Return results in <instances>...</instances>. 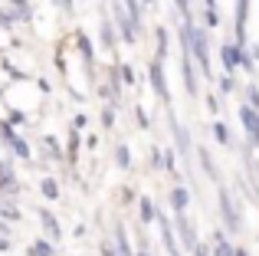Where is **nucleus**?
I'll return each instance as SVG.
<instances>
[{"label": "nucleus", "mask_w": 259, "mask_h": 256, "mask_svg": "<svg viewBox=\"0 0 259 256\" xmlns=\"http://www.w3.org/2000/svg\"><path fill=\"white\" fill-rule=\"evenodd\" d=\"M0 135H4V141L13 148V154H20V158H30V145H26V141L20 138L17 132H13L10 122H0Z\"/></svg>", "instance_id": "nucleus-1"}, {"label": "nucleus", "mask_w": 259, "mask_h": 256, "mask_svg": "<svg viewBox=\"0 0 259 256\" xmlns=\"http://www.w3.org/2000/svg\"><path fill=\"white\" fill-rule=\"evenodd\" d=\"M240 118H243V125H246L249 138L259 141V109H253V105H243V109H240Z\"/></svg>", "instance_id": "nucleus-2"}, {"label": "nucleus", "mask_w": 259, "mask_h": 256, "mask_svg": "<svg viewBox=\"0 0 259 256\" xmlns=\"http://www.w3.org/2000/svg\"><path fill=\"white\" fill-rule=\"evenodd\" d=\"M39 220H43V227H46V233H50L53 240H59L63 237V230H59V224H56V217H53L50 210H39Z\"/></svg>", "instance_id": "nucleus-3"}, {"label": "nucleus", "mask_w": 259, "mask_h": 256, "mask_svg": "<svg viewBox=\"0 0 259 256\" xmlns=\"http://www.w3.org/2000/svg\"><path fill=\"white\" fill-rule=\"evenodd\" d=\"M151 82L158 89L161 99H167V86H164V72H161V63H151Z\"/></svg>", "instance_id": "nucleus-4"}, {"label": "nucleus", "mask_w": 259, "mask_h": 256, "mask_svg": "<svg viewBox=\"0 0 259 256\" xmlns=\"http://www.w3.org/2000/svg\"><path fill=\"white\" fill-rule=\"evenodd\" d=\"M30 256H53V243L50 240H36V243H30Z\"/></svg>", "instance_id": "nucleus-5"}, {"label": "nucleus", "mask_w": 259, "mask_h": 256, "mask_svg": "<svg viewBox=\"0 0 259 256\" xmlns=\"http://www.w3.org/2000/svg\"><path fill=\"white\" fill-rule=\"evenodd\" d=\"M187 200H190V197H187V187H174V194H171V204H174V210H177V214H181L184 207H187Z\"/></svg>", "instance_id": "nucleus-6"}, {"label": "nucleus", "mask_w": 259, "mask_h": 256, "mask_svg": "<svg viewBox=\"0 0 259 256\" xmlns=\"http://www.w3.org/2000/svg\"><path fill=\"white\" fill-rule=\"evenodd\" d=\"M76 43H79V53H82L85 63H92V43H89L85 33H76Z\"/></svg>", "instance_id": "nucleus-7"}, {"label": "nucleus", "mask_w": 259, "mask_h": 256, "mask_svg": "<svg viewBox=\"0 0 259 256\" xmlns=\"http://www.w3.org/2000/svg\"><path fill=\"white\" fill-rule=\"evenodd\" d=\"M39 191H43V194H46L50 200H56V197H59V184H56L53 178H43V184H39Z\"/></svg>", "instance_id": "nucleus-8"}, {"label": "nucleus", "mask_w": 259, "mask_h": 256, "mask_svg": "<svg viewBox=\"0 0 259 256\" xmlns=\"http://www.w3.org/2000/svg\"><path fill=\"white\" fill-rule=\"evenodd\" d=\"M213 135H217V141H220L223 148H230V132H227L223 122H213Z\"/></svg>", "instance_id": "nucleus-9"}, {"label": "nucleus", "mask_w": 259, "mask_h": 256, "mask_svg": "<svg viewBox=\"0 0 259 256\" xmlns=\"http://www.w3.org/2000/svg\"><path fill=\"white\" fill-rule=\"evenodd\" d=\"M167 53V30L164 26H158V59Z\"/></svg>", "instance_id": "nucleus-10"}, {"label": "nucleus", "mask_w": 259, "mask_h": 256, "mask_svg": "<svg viewBox=\"0 0 259 256\" xmlns=\"http://www.w3.org/2000/svg\"><path fill=\"white\" fill-rule=\"evenodd\" d=\"M141 220H145V224H151V220H154V207H151V200H141Z\"/></svg>", "instance_id": "nucleus-11"}, {"label": "nucleus", "mask_w": 259, "mask_h": 256, "mask_svg": "<svg viewBox=\"0 0 259 256\" xmlns=\"http://www.w3.org/2000/svg\"><path fill=\"white\" fill-rule=\"evenodd\" d=\"M125 7H128V17L138 23V20H141V7H138V0H125Z\"/></svg>", "instance_id": "nucleus-12"}, {"label": "nucleus", "mask_w": 259, "mask_h": 256, "mask_svg": "<svg viewBox=\"0 0 259 256\" xmlns=\"http://www.w3.org/2000/svg\"><path fill=\"white\" fill-rule=\"evenodd\" d=\"M102 43H105V46H112V43H115V33H112V23H108V20L102 23Z\"/></svg>", "instance_id": "nucleus-13"}, {"label": "nucleus", "mask_w": 259, "mask_h": 256, "mask_svg": "<svg viewBox=\"0 0 259 256\" xmlns=\"http://www.w3.org/2000/svg\"><path fill=\"white\" fill-rule=\"evenodd\" d=\"M118 79H121V82H128V86H132V82H135V72H132V66H118Z\"/></svg>", "instance_id": "nucleus-14"}, {"label": "nucleus", "mask_w": 259, "mask_h": 256, "mask_svg": "<svg viewBox=\"0 0 259 256\" xmlns=\"http://www.w3.org/2000/svg\"><path fill=\"white\" fill-rule=\"evenodd\" d=\"M0 214H4L7 220H17V217H20V210H17L13 204H0Z\"/></svg>", "instance_id": "nucleus-15"}, {"label": "nucleus", "mask_w": 259, "mask_h": 256, "mask_svg": "<svg viewBox=\"0 0 259 256\" xmlns=\"http://www.w3.org/2000/svg\"><path fill=\"white\" fill-rule=\"evenodd\" d=\"M233 253H236V250L227 243V240H217V256H233Z\"/></svg>", "instance_id": "nucleus-16"}, {"label": "nucleus", "mask_w": 259, "mask_h": 256, "mask_svg": "<svg viewBox=\"0 0 259 256\" xmlns=\"http://www.w3.org/2000/svg\"><path fill=\"white\" fill-rule=\"evenodd\" d=\"M102 125H105V128L115 125V112H112V109H105V115H102Z\"/></svg>", "instance_id": "nucleus-17"}, {"label": "nucleus", "mask_w": 259, "mask_h": 256, "mask_svg": "<svg viewBox=\"0 0 259 256\" xmlns=\"http://www.w3.org/2000/svg\"><path fill=\"white\" fill-rule=\"evenodd\" d=\"M115 158H118V164H128V161H132V158H128V148H125V145L118 148V154H115Z\"/></svg>", "instance_id": "nucleus-18"}, {"label": "nucleus", "mask_w": 259, "mask_h": 256, "mask_svg": "<svg viewBox=\"0 0 259 256\" xmlns=\"http://www.w3.org/2000/svg\"><path fill=\"white\" fill-rule=\"evenodd\" d=\"M249 105H253V109H259V89H256V86L249 89Z\"/></svg>", "instance_id": "nucleus-19"}, {"label": "nucleus", "mask_w": 259, "mask_h": 256, "mask_svg": "<svg viewBox=\"0 0 259 256\" xmlns=\"http://www.w3.org/2000/svg\"><path fill=\"white\" fill-rule=\"evenodd\" d=\"M26 118H23V112H10V125H23Z\"/></svg>", "instance_id": "nucleus-20"}, {"label": "nucleus", "mask_w": 259, "mask_h": 256, "mask_svg": "<svg viewBox=\"0 0 259 256\" xmlns=\"http://www.w3.org/2000/svg\"><path fill=\"white\" fill-rule=\"evenodd\" d=\"M174 4L181 7V13H184V17H190V0H174Z\"/></svg>", "instance_id": "nucleus-21"}, {"label": "nucleus", "mask_w": 259, "mask_h": 256, "mask_svg": "<svg viewBox=\"0 0 259 256\" xmlns=\"http://www.w3.org/2000/svg\"><path fill=\"white\" fill-rule=\"evenodd\" d=\"M72 128H76V132H79V128H85V115H76V118H72Z\"/></svg>", "instance_id": "nucleus-22"}, {"label": "nucleus", "mask_w": 259, "mask_h": 256, "mask_svg": "<svg viewBox=\"0 0 259 256\" xmlns=\"http://www.w3.org/2000/svg\"><path fill=\"white\" fill-rule=\"evenodd\" d=\"M13 7H30V0H10Z\"/></svg>", "instance_id": "nucleus-23"}, {"label": "nucleus", "mask_w": 259, "mask_h": 256, "mask_svg": "<svg viewBox=\"0 0 259 256\" xmlns=\"http://www.w3.org/2000/svg\"><path fill=\"white\" fill-rule=\"evenodd\" d=\"M7 246H10V240H0V250H7Z\"/></svg>", "instance_id": "nucleus-24"}, {"label": "nucleus", "mask_w": 259, "mask_h": 256, "mask_svg": "<svg viewBox=\"0 0 259 256\" xmlns=\"http://www.w3.org/2000/svg\"><path fill=\"white\" fill-rule=\"evenodd\" d=\"M233 256H246V250H236V253H233Z\"/></svg>", "instance_id": "nucleus-25"}, {"label": "nucleus", "mask_w": 259, "mask_h": 256, "mask_svg": "<svg viewBox=\"0 0 259 256\" xmlns=\"http://www.w3.org/2000/svg\"><path fill=\"white\" fill-rule=\"evenodd\" d=\"M197 256H207V250H197Z\"/></svg>", "instance_id": "nucleus-26"}, {"label": "nucleus", "mask_w": 259, "mask_h": 256, "mask_svg": "<svg viewBox=\"0 0 259 256\" xmlns=\"http://www.w3.org/2000/svg\"><path fill=\"white\" fill-rule=\"evenodd\" d=\"M145 4H154V0H145Z\"/></svg>", "instance_id": "nucleus-27"}, {"label": "nucleus", "mask_w": 259, "mask_h": 256, "mask_svg": "<svg viewBox=\"0 0 259 256\" xmlns=\"http://www.w3.org/2000/svg\"><path fill=\"white\" fill-rule=\"evenodd\" d=\"M138 256H148V253H138Z\"/></svg>", "instance_id": "nucleus-28"}]
</instances>
